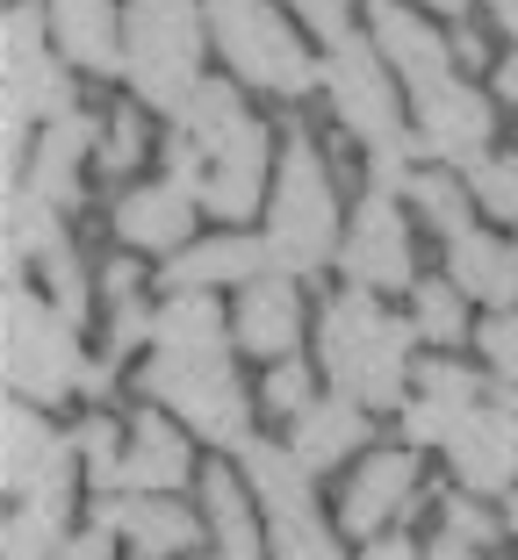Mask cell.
I'll return each instance as SVG.
<instances>
[{
    "instance_id": "6da1fadb",
    "label": "cell",
    "mask_w": 518,
    "mask_h": 560,
    "mask_svg": "<svg viewBox=\"0 0 518 560\" xmlns=\"http://www.w3.org/2000/svg\"><path fill=\"white\" fill-rule=\"evenodd\" d=\"M310 346H318L324 388L368 402L375 417H396L411 381H418V324L411 310H389L375 288H353L338 280L332 295L318 302V324H310Z\"/></svg>"
},
{
    "instance_id": "7a4b0ae2",
    "label": "cell",
    "mask_w": 518,
    "mask_h": 560,
    "mask_svg": "<svg viewBox=\"0 0 518 560\" xmlns=\"http://www.w3.org/2000/svg\"><path fill=\"white\" fill-rule=\"evenodd\" d=\"M346 215H353V201L338 195L332 151L318 144V130L310 122H281V165H274V195H267V215H260L274 273L318 280L324 266H338Z\"/></svg>"
},
{
    "instance_id": "3957f363",
    "label": "cell",
    "mask_w": 518,
    "mask_h": 560,
    "mask_svg": "<svg viewBox=\"0 0 518 560\" xmlns=\"http://www.w3.org/2000/svg\"><path fill=\"white\" fill-rule=\"evenodd\" d=\"M80 80L87 72L50 36V8L8 0V15H0V159H8V180H22L36 130L80 108Z\"/></svg>"
},
{
    "instance_id": "277c9868",
    "label": "cell",
    "mask_w": 518,
    "mask_h": 560,
    "mask_svg": "<svg viewBox=\"0 0 518 560\" xmlns=\"http://www.w3.org/2000/svg\"><path fill=\"white\" fill-rule=\"evenodd\" d=\"M209 58L260 101L318 94L324 50L302 36V15L288 0H209Z\"/></svg>"
},
{
    "instance_id": "5b68a950",
    "label": "cell",
    "mask_w": 518,
    "mask_h": 560,
    "mask_svg": "<svg viewBox=\"0 0 518 560\" xmlns=\"http://www.w3.org/2000/svg\"><path fill=\"white\" fill-rule=\"evenodd\" d=\"M0 381L8 396H30L44 410L80 402L87 330L36 288V273H8V295H0Z\"/></svg>"
},
{
    "instance_id": "8992f818",
    "label": "cell",
    "mask_w": 518,
    "mask_h": 560,
    "mask_svg": "<svg viewBox=\"0 0 518 560\" xmlns=\"http://www.w3.org/2000/svg\"><path fill=\"white\" fill-rule=\"evenodd\" d=\"M209 0H130V30H123V86L145 101L159 122H173L187 108L209 72Z\"/></svg>"
},
{
    "instance_id": "52a82bcc",
    "label": "cell",
    "mask_w": 518,
    "mask_h": 560,
    "mask_svg": "<svg viewBox=\"0 0 518 560\" xmlns=\"http://www.w3.org/2000/svg\"><path fill=\"white\" fill-rule=\"evenodd\" d=\"M130 388H137V402L173 410L209 453H238V445L252 439V424H260V396H252L245 374H238V352H223V360L145 352V360L130 366Z\"/></svg>"
},
{
    "instance_id": "ba28073f",
    "label": "cell",
    "mask_w": 518,
    "mask_h": 560,
    "mask_svg": "<svg viewBox=\"0 0 518 560\" xmlns=\"http://www.w3.org/2000/svg\"><path fill=\"white\" fill-rule=\"evenodd\" d=\"M318 94H324V108H332V122L346 130V144H360V159L411 137V86L396 80V66L375 50L368 30L324 44Z\"/></svg>"
},
{
    "instance_id": "9c48e42d",
    "label": "cell",
    "mask_w": 518,
    "mask_h": 560,
    "mask_svg": "<svg viewBox=\"0 0 518 560\" xmlns=\"http://www.w3.org/2000/svg\"><path fill=\"white\" fill-rule=\"evenodd\" d=\"M338 273L353 288H375V295H411V280H418V215H411V201L389 195V187H360L346 215V245H338Z\"/></svg>"
},
{
    "instance_id": "30bf717a",
    "label": "cell",
    "mask_w": 518,
    "mask_h": 560,
    "mask_svg": "<svg viewBox=\"0 0 518 560\" xmlns=\"http://www.w3.org/2000/svg\"><path fill=\"white\" fill-rule=\"evenodd\" d=\"M433 495H425V453L418 445H368L360 460L346 467V489H338V525L346 539H382L396 532L411 511H425Z\"/></svg>"
},
{
    "instance_id": "8fae6325",
    "label": "cell",
    "mask_w": 518,
    "mask_h": 560,
    "mask_svg": "<svg viewBox=\"0 0 518 560\" xmlns=\"http://www.w3.org/2000/svg\"><path fill=\"white\" fill-rule=\"evenodd\" d=\"M274 165H281V137L274 122L252 108L217 151H209V173H202V215L223 223V231H245L267 215V195H274Z\"/></svg>"
},
{
    "instance_id": "7c38bea8",
    "label": "cell",
    "mask_w": 518,
    "mask_h": 560,
    "mask_svg": "<svg viewBox=\"0 0 518 560\" xmlns=\"http://www.w3.org/2000/svg\"><path fill=\"white\" fill-rule=\"evenodd\" d=\"M94 525H108L123 539L130 560H195V546H209V517L202 503L166 489H116V495H94Z\"/></svg>"
},
{
    "instance_id": "4fadbf2b",
    "label": "cell",
    "mask_w": 518,
    "mask_h": 560,
    "mask_svg": "<svg viewBox=\"0 0 518 560\" xmlns=\"http://www.w3.org/2000/svg\"><path fill=\"white\" fill-rule=\"evenodd\" d=\"M411 137H418V159L425 165H453V173H469L475 159L497 151V94L475 86L469 72L447 80L439 94L411 101Z\"/></svg>"
},
{
    "instance_id": "5bb4252c",
    "label": "cell",
    "mask_w": 518,
    "mask_h": 560,
    "mask_svg": "<svg viewBox=\"0 0 518 560\" xmlns=\"http://www.w3.org/2000/svg\"><path fill=\"white\" fill-rule=\"evenodd\" d=\"M202 201L187 195L181 180H166V173H151V180H123L116 201H108V237H116L123 252H137V259H173L181 245H195L202 237Z\"/></svg>"
},
{
    "instance_id": "9a60e30c",
    "label": "cell",
    "mask_w": 518,
    "mask_h": 560,
    "mask_svg": "<svg viewBox=\"0 0 518 560\" xmlns=\"http://www.w3.org/2000/svg\"><path fill=\"white\" fill-rule=\"evenodd\" d=\"M360 30H368L375 50L396 66V80L411 86V101H425V94H439L447 80H461L453 36L439 30L425 8H411V0H368V8H360Z\"/></svg>"
},
{
    "instance_id": "2e32d148",
    "label": "cell",
    "mask_w": 518,
    "mask_h": 560,
    "mask_svg": "<svg viewBox=\"0 0 518 560\" xmlns=\"http://www.w3.org/2000/svg\"><path fill=\"white\" fill-rule=\"evenodd\" d=\"M310 302H302V280L296 273H260L231 295V330H238V352L245 360H288V352L310 346Z\"/></svg>"
},
{
    "instance_id": "e0dca14e",
    "label": "cell",
    "mask_w": 518,
    "mask_h": 560,
    "mask_svg": "<svg viewBox=\"0 0 518 560\" xmlns=\"http://www.w3.org/2000/svg\"><path fill=\"white\" fill-rule=\"evenodd\" d=\"M94 151H101V108H66V116H50L44 130H36L30 144V165H22V180L36 187V195H50L58 209H87V173H94Z\"/></svg>"
},
{
    "instance_id": "ac0fdd59",
    "label": "cell",
    "mask_w": 518,
    "mask_h": 560,
    "mask_svg": "<svg viewBox=\"0 0 518 560\" xmlns=\"http://www.w3.org/2000/svg\"><path fill=\"white\" fill-rule=\"evenodd\" d=\"M447 475L461 481V489L490 495V503H504V495L518 489V417L504 410L497 396H483L461 417V431L447 439Z\"/></svg>"
},
{
    "instance_id": "d6986e66",
    "label": "cell",
    "mask_w": 518,
    "mask_h": 560,
    "mask_svg": "<svg viewBox=\"0 0 518 560\" xmlns=\"http://www.w3.org/2000/svg\"><path fill=\"white\" fill-rule=\"evenodd\" d=\"M130 439H123V489H166V495H187L202 481L195 467V431L181 424L173 410H159V402H137L130 417Z\"/></svg>"
},
{
    "instance_id": "ffe728a7",
    "label": "cell",
    "mask_w": 518,
    "mask_h": 560,
    "mask_svg": "<svg viewBox=\"0 0 518 560\" xmlns=\"http://www.w3.org/2000/svg\"><path fill=\"white\" fill-rule=\"evenodd\" d=\"M274 273L267 259V237L260 231H223L217 237H195V245H181L173 259H159V288L166 295H181V288H202V295H238L245 280Z\"/></svg>"
},
{
    "instance_id": "44dd1931",
    "label": "cell",
    "mask_w": 518,
    "mask_h": 560,
    "mask_svg": "<svg viewBox=\"0 0 518 560\" xmlns=\"http://www.w3.org/2000/svg\"><path fill=\"white\" fill-rule=\"evenodd\" d=\"M195 503L209 517V553L217 560H274V539H267V511L238 467L223 460H202V481H195Z\"/></svg>"
},
{
    "instance_id": "7402d4cb",
    "label": "cell",
    "mask_w": 518,
    "mask_h": 560,
    "mask_svg": "<svg viewBox=\"0 0 518 560\" xmlns=\"http://www.w3.org/2000/svg\"><path fill=\"white\" fill-rule=\"evenodd\" d=\"M50 36L87 80H123V30H130V0H44Z\"/></svg>"
},
{
    "instance_id": "603a6c76",
    "label": "cell",
    "mask_w": 518,
    "mask_h": 560,
    "mask_svg": "<svg viewBox=\"0 0 518 560\" xmlns=\"http://www.w3.org/2000/svg\"><path fill=\"white\" fill-rule=\"evenodd\" d=\"M288 445H296V453L318 467V475L353 467V460L375 445V410H368V402H353V396H338V388H324V396L310 402L296 424H288Z\"/></svg>"
},
{
    "instance_id": "cb8c5ba5",
    "label": "cell",
    "mask_w": 518,
    "mask_h": 560,
    "mask_svg": "<svg viewBox=\"0 0 518 560\" xmlns=\"http://www.w3.org/2000/svg\"><path fill=\"white\" fill-rule=\"evenodd\" d=\"M72 445V431L50 424L44 402L30 396H8V410H0V489H8V503L15 495H30L36 481L58 467V453Z\"/></svg>"
},
{
    "instance_id": "d4e9b609",
    "label": "cell",
    "mask_w": 518,
    "mask_h": 560,
    "mask_svg": "<svg viewBox=\"0 0 518 560\" xmlns=\"http://www.w3.org/2000/svg\"><path fill=\"white\" fill-rule=\"evenodd\" d=\"M447 273L475 310H518V237H490L483 215L447 237Z\"/></svg>"
},
{
    "instance_id": "484cf974",
    "label": "cell",
    "mask_w": 518,
    "mask_h": 560,
    "mask_svg": "<svg viewBox=\"0 0 518 560\" xmlns=\"http://www.w3.org/2000/svg\"><path fill=\"white\" fill-rule=\"evenodd\" d=\"M238 475L252 481V495H260V511L267 517H288V511H318V467L302 460L288 439H260L252 431L245 445H238Z\"/></svg>"
},
{
    "instance_id": "4316f807",
    "label": "cell",
    "mask_w": 518,
    "mask_h": 560,
    "mask_svg": "<svg viewBox=\"0 0 518 560\" xmlns=\"http://www.w3.org/2000/svg\"><path fill=\"white\" fill-rule=\"evenodd\" d=\"M151 352H173V360H223V352H238L231 302L202 295V288H181V295H166V302H159Z\"/></svg>"
},
{
    "instance_id": "83f0119b",
    "label": "cell",
    "mask_w": 518,
    "mask_h": 560,
    "mask_svg": "<svg viewBox=\"0 0 518 560\" xmlns=\"http://www.w3.org/2000/svg\"><path fill=\"white\" fill-rule=\"evenodd\" d=\"M0 223H8V245H0L8 273H36V266H44L58 245H72V231H66V209H58L50 195H36L30 180H8V201H0Z\"/></svg>"
},
{
    "instance_id": "f1b7e54d",
    "label": "cell",
    "mask_w": 518,
    "mask_h": 560,
    "mask_svg": "<svg viewBox=\"0 0 518 560\" xmlns=\"http://www.w3.org/2000/svg\"><path fill=\"white\" fill-rule=\"evenodd\" d=\"M475 302L461 295V280L453 273H418L411 280V324H418V338L433 352H461V346H475V324L483 316H469Z\"/></svg>"
},
{
    "instance_id": "f546056e",
    "label": "cell",
    "mask_w": 518,
    "mask_h": 560,
    "mask_svg": "<svg viewBox=\"0 0 518 560\" xmlns=\"http://www.w3.org/2000/svg\"><path fill=\"white\" fill-rule=\"evenodd\" d=\"M151 108L137 94H123V101H108L101 108V151H94V173L101 180H137L145 173V159L159 151V137H151Z\"/></svg>"
},
{
    "instance_id": "4dcf8cb0",
    "label": "cell",
    "mask_w": 518,
    "mask_h": 560,
    "mask_svg": "<svg viewBox=\"0 0 518 560\" xmlns=\"http://www.w3.org/2000/svg\"><path fill=\"white\" fill-rule=\"evenodd\" d=\"M433 539L425 546H461V553H497V539H511L504 532V511H490V495H475V489H439L433 503Z\"/></svg>"
},
{
    "instance_id": "1f68e13d",
    "label": "cell",
    "mask_w": 518,
    "mask_h": 560,
    "mask_svg": "<svg viewBox=\"0 0 518 560\" xmlns=\"http://www.w3.org/2000/svg\"><path fill=\"white\" fill-rule=\"evenodd\" d=\"M411 215H418V231H433L447 245L453 231H469L475 223V195H469V173H453V165H418L411 187H403Z\"/></svg>"
},
{
    "instance_id": "d6a6232c",
    "label": "cell",
    "mask_w": 518,
    "mask_h": 560,
    "mask_svg": "<svg viewBox=\"0 0 518 560\" xmlns=\"http://www.w3.org/2000/svg\"><path fill=\"white\" fill-rule=\"evenodd\" d=\"M318 381H324L318 352H288V360H267V366H260V388H252V396H260V417H281V424H296V417L324 396Z\"/></svg>"
},
{
    "instance_id": "836d02e7",
    "label": "cell",
    "mask_w": 518,
    "mask_h": 560,
    "mask_svg": "<svg viewBox=\"0 0 518 560\" xmlns=\"http://www.w3.org/2000/svg\"><path fill=\"white\" fill-rule=\"evenodd\" d=\"M36 288H44L58 310L72 316V324H94V310H101V266H87V252L80 245H58L44 266H36Z\"/></svg>"
},
{
    "instance_id": "e575fe53",
    "label": "cell",
    "mask_w": 518,
    "mask_h": 560,
    "mask_svg": "<svg viewBox=\"0 0 518 560\" xmlns=\"http://www.w3.org/2000/svg\"><path fill=\"white\" fill-rule=\"evenodd\" d=\"M123 439H130V424H123V417H108L101 402L80 417V424H72V453H80L87 489H94V495H116L123 489Z\"/></svg>"
},
{
    "instance_id": "d590c367",
    "label": "cell",
    "mask_w": 518,
    "mask_h": 560,
    "mask_svg": "<svg viewBox=\"0 0 518 560\" xmlns=\"http://www.w3.org/2000/svg\"><path fill=\"white\" fill-rule=\"evenodd\" d=\"M267 539H274V560H346V525L318 511H288V517H267Z\"/></svg>"
},
{
    "instance_id": "8d00e7d4",
    "label": "cell",
    "mask_w": 518,
    "mask_h": 560,
    "mask_svg": "<svg viewBox=\"0 0 518 560\" xmlns=\"http://www.w3.org/2000/svg\"><path fill=\"white\" fill-rule=\"evenodd\" d=\"M469 195H475V215H483V223H497V231L518 237V144L469 165Z\"/></svg>"
},
{
    "instance_id": "74e56055",
    "label": "cell",
    "mask_w": 518,
    "mask_h": 560,
    "mask_svg": "<svg viewBox=\"0 0 518 560\" xmlns=\"http://www.w3.org/2000/svg\"><path fill=\"white\" fill-rule=\"evenodd\" d=\"M475 402H447V396H425V388H411L396 410V439L418 445V453H447V439L461 431V417H469Z\"/></svg>"
},
{
    "instance_id": "f35d334b",
    "label": "cell",
    "mask_w": 518,
    "mask_h": 560,
    "mask_svg": "<svg viewBox=\"0 0 518 560\" xmlns=\"http://www.w3.org/2000/svg\"><path fill=\"white\" fill-rule=\"evenodd\" d=\"M151 330H159V302H145V295H123V302H108V330H101V360L130 374V366L145 360Z\"/></svg>"
},
{
    "instance_id": "ab89813d",
    "label": "cell",
    "mask_w": 518,
    "mask_h": 560,
    "mask_svg": "<svg viewBox=\"0 0 518 560\" xmlns=\"http://www.w3.org/2000/svg\"><path fill=\"white\" fill-rule=\"evenodd\" d=\"M475 360L490 366V381L518 374V310H483V324H475Z\"/></svg>"
},
{
    "instance_id": "60d3db41",
    "label": "cell",
    "mask_w": 518,
    "mask_h": 560,
    "mask_svg": "<svg viewBox=\"0 0 518 560\" xmlns=\"http://www.w3.org/2000/svg\"><path fill=\"white\" fill-rule=\"evenodd\" d=\"M302 15V30L318 36V44H338V36L360 30V0H288Z\"/></svg>"
},
{
    "instance_id": "b9f144b4",
    "label": "cell",
    "mask_w": 518,
    "mask_h": 560,
    "mask_svg": "<svg viewBox=\"0 0 518 560\" xmlns=\"http://www.w3.org/2000/svg\"><path fill=\"white\" fill-rule=\"evenodd\" d=\"M447 36H453V58H461V72H469V80L483 72V80H490V66H497V58H490V30H483V22L461 15V22H447Z\"/></svg>"
},
{
    "instance_id": "7bdbcfd3",
    "label": "cell",
    "mask_w": 518,
    "mask_h": 560,
    "mask_svg": "<svg viewBox=\"0 0 518 560\" xmlns=\"http://www.w3.org/2000/svg\"><path fill=\"white\" fill-rule=\"evenodd\" d=\"M123 295H145V259L116 245V259L101 266V310H108V302H123Z\"/></svg>"
},
{
    "instance_id": "ee69618b",
    "label": "cell",
    "mask_w": 518,
    "mask_h": 560,
    "mask_svg": "<svg viewBox=\"0 0 518 560\" xmlns=\"http://www.w3.org/2000/svg\"><path fill=\"white\" fill-rule=\"evenodd\" d=\"M116 553H123V539H116L108 525H94V517H87V525L72 532L58 553H44V560H116Z\"/></svg>"
},
{
    "instance_id": "f6af8a7d",
    "label": "cell",
    "mask_w": 518,
    "mask_h": 560,
    "mask_svg": "<svg viewBox=\"0 0 518 560\" xmlns=\"http://www.w3.org/2000/svg\"><path fill=\"white\" fill-rule=\"evenodd\" d=\"M353 560H425V546L411 539V532H382V539H360Z\"/></svg>"
},
{
    "instance_id": "bcb514c9",
    "label": "cell",
    "mask_w": 518,
    "mask_h": 560,
    "mask_svg": "<svg viewBox=\"0 0 518 560\" xmlns=\"http://www.w3.org/2000/svg\"><path fill=\"white\" fill-rule=\"evenodd\" d=\"M490 94H497V108H511V116H518V44L490 66Z\"/></svg>"
},
{
    "instance_id": "7dc6e473",
    "label": "cell",
    "mask_w": 518,
    "mask_h": 560,
    "mask_svg": "<svg viewBox=\"0 0 518 560\" xmlns=\"http://www.w3.org/2000/svg\"><path fill=\"white\" fill-rule=\"evenodd\" d=\"M490 8V30L504 36V44H518V0H483Z\"/></svg>"
},
{
    "instance_id": "c3c4849f",
    "label": "cell",
    "mask_w": 518,
    "mask_h": 560,
    "mask_svg": "<svg viewBox=\"0 0 518 560\" xmlns=\"http://www.w3.org/2000/svg\"><path fill=\"white\" fill-rule=\"evenodd\" d=\"M411 8H425V15H447V22L475 15V0H411Z\"/></svg>"
},
{
    "instance_id": "681fc988",
    "label": "cell",
    "mask_w": 518,
    "mask_h": 560,
    "mask_svg": "<svg viewBox=\"0 0 518 560\" xmlns=\"http://www.w3.org/2000/svg\"><path fill=\"white\" fill-rule=\"evenodd\" d=\"M425 560H518V553H461V546H425Z\"/></svg>"
},
{
    "instance_id": "f907efd6",
    "label": "cell",
    "mask_w": 518,
    "mask_h": 560,
    "mask_svg": "<svg viewBox=\"0 0 518 560\" xmlns=\"http://www.w3.org/2000/svg\"><path fill=\"white\" fill-rule=\"evenodd\" d=\"M504 532H511V546H518V489L504 495Z\"/></svg>"
},
{
    "instance_id": "816d5d0a",
    "label": "cell",
    "mask_w": 518,
    "mask_h": 560,
    "mask_svg": "<svg viewBox=\"0 0 518 560\" xmlns=\"http://www.w3.org/2000/svg\"><path fill=\"white\" fill-rule=\"evenodd\" d=\"M202 560H217V553H202Z\"/></svg>"
}]
</instances>
